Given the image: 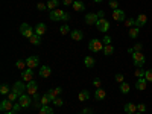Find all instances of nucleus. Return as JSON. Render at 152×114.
<instances>
[{
	"label": "nucleus",
	"mask_w": 152,
	"mask_h": 114,
	"mask_svg": "<svg viewBox=\"0 0 152 114\" xmlns=\"http://www.w3.org/2000/svg\"><path fill=\"white\" fill-rule=\"evenodd\" d=\"M91 114H93V113H91Z\"/></svg>",
	"instance_id": "4d7b16f0"
},
{
	"label": "nucleus",
	"mask_w": 152,
	"mask_h": 114,
	"mask_svg": "<svg viewBox=\"0 0 152 114\" xmlns=\"http://www.w3.org/2000/svg\"><path fill=\"white\" fill-rule=\"evenodd\" d=\"M137 111H138V113H145V111H146V105H145V104H138V105H137Z\"/></svg>",
	"instance_id": "c03bdc74"
},
{
	"label": "nucleus",
	"mask_w": 152,
	"mask_h": 114,
	"mask_svg": "<svg viewBox=\"0 0 152 114\" xmlns=\"http://www.w3.org/2000/svg\"><path fill=\"white\" fill-rule=\"evenodd\" d=\"M100 84H102V81H100L99 78H94V81H93V85H94L96 88H100Z\"/></svg>",
	"instance_id": "49530a36"
},
{
	"label": "nucleus",
	"mask_w": 152,
	"mask_h": 114,
	"mask_svg": "<svg viewBox=\"0 0 152 114\" xmlns=\"http://www.w3.org/2000/svg\"><path fill=\"white\" fill-rule=\"evenodd\" d=\"M104 43L102 41H100V40H97V38H93V40L90 41V43H88V49H90L91 50V52H100V50H104Z\"/></svg>",
	"instance_id": "7ed1b4c3"
},
{
	"label": "nucleus",
	"mask_w": 152,
	"mask_h": 114,
	"mask_svg": "<svg viewBox=\"0 0 152 114\" xmlns=\"http://www.w3.org/2000/svg\"><path fill=\"white\" fill-rule=\"evenodd\" d=\"M97 20H99V17H97V14H94V12H90V14L85 15V23L88 24V26H93V24L96 26Z\"/></svg>",
	"instance_id": "9b49d317"
},
{
	"label": "nucleus",
	"mask_w": 152,
	"mask_h": 114,
	"mask_svg": "<svg viewBox=\"0 0 152 114\" xmlns=\"http://www.w3.org/2000/svg\"><path fill=\"white\" fill-rule=\"evenodd\" d=\"M110 8L114 11V9H119V2H117V0H110Z\"/></svg>",
	"instance_id": "e433bc0d"
},
{
	"label": "nucleus",
	"mask_w": 152,
	"mask_h": 114,
	"mask_svg": "<svg viewBox=\"0 0 152 114\" xmlns=\"http://www.w3.org/2000/svg\"><path fill=\"white\" fill-rule=\"evenodd\" d=\"M142 49H143V44H142V43H137V44L132 47L134 52H142Z\"/></svg>",
	"instance_id": "37998d69"
},
{
	"label": "nucleus",
	"mask_w": 152,
	"mask_h": 114,
	"mask_svg": "<svg viewBox=\"0 0 152 114\" xmlns=\"http://www.w3.org/2000/svg\"><path fill=\"white\" fill-rule=\"evenodd\" d=\"M62 3H64L66 6H70V5L75 3V0H62Z\"/></svg>",
	"instance_id": "09e8293b"
},
{
	"label": "nucleus",
	"mask_w": 152,
	"mask_h": 114,
	"mask_svg": "<svg viewBox=\"0 0 152 114\" xmlns=\"http://www.w3.org/2000/svg\"><path fill=\"white\" fill-rule=\"evenodd\" d=\"M135 114H143V113H138V111H137V113H135Z\"/></svg>",
	"instance_id": "6e6d98bb"
},
{
	"label": "nucleus",
	"mask_w": 152,
	"mask_h": 114,
	"mask_svg": "<svg viewBox=\"0 0 152 114\" xmlns=\"http://www.w3.org/2000/svg\"><path fill=\"white\" fill-rule=\"evenodd\" d=\"M114 78H116V81H117V82H120V84H122V82H125V76H123L122 73H117L116 76H114Z\"/></svg>",
	"instance_id": "79ce46f5"
},
{
	"label": "nucleus",
	"mask_w": 152,
	"mask_h": 114,
	"mask_svg": "<svg viewBox=\"0 0 152 114\" xmlns=\"http://www.w3.org/2000/svg\"><path fill=\"white\" fill-rule=\"evenodd\" d=\"M11 90L17 91V93L21 96V94H24V91H26V84H23L21 81H17V82H14V85H12Z\"/></svg>",
	"instance_id": "1a4fd4ad"
},
{
	"label": "nucleus",
	"mask_w": 152,
	"mask_h": 114,
	"mask_svg": "<svg viewBox=\"0 0 152 114\" xmlns=\"http://www.w3.org/2000/svg\"><path fill=\"white\" fill-rule=\"evenodd\" d=\"M20 34H21L24 38H28V40H29L31 37H34V35H35V32H34L32 26H31V24H28V23H23L21 26H20Z\"/></svg>",
	"instance_id": "20e7f679"
},
{
	"label": "nucleus",
	"mask_w": 152,
	"mask_h": 114,
	"mask_svg": "<svg viewBox=\"0 0 152 114\" xmlns=\"http://www.w3.org/2000/svg\"><path fill=\"white\" fill-rule=\"evenodd\" d=\"M21 81L23 82H31L34 81V69H26L21 72Z\"/></svg>",
	"instance_id": "6e6552de"
},
{
	"label": "nucleus",
	"mask_w": 152,
	"mask_h": 114,
	"mask_svg": "<svg viewBox=\"0 0 152 114\" xmlns=\"http://www.w3.org/2000/svg\"><path fill=\"white\" fill-rule=\"evenodd\" d=\"M125 26L126 28H132V26H135V18H128V20H125Z\"/></svg>",
	"instance_id": "f704fd0d"
},
{
	"label": "nucleus",
	"mask_w": 152,
	"mask_h": 114,
	"mask_svg": "<svg viewBox=\"0 0 152 114\" xmlns=\"http://www.w3.org/2000/svg\"><path fill=\"white\" fill-rule=\"evenodd\" d=\"M12 108H14V102H12V100H9V99L2 100V104H0V110H2L3 113H6V111H12Z\"/></svg>",
	"instance_id": "f8f14e48"
},
{
	"label": "nucleus",
	"mask_w": 152,
	"mask_h": 114,
	"mask_svg": "<svg viewBox=\"0 0 152 114\" xmlns=\"http://www.w3.org/2000/svg\"><path fill=\"white\" fill-rule=\"evenodd\" d=\"M93 2H94V3H100V2H102V0H93Z\"/></svg>",
	"instance_id": "5fc2aeb1"
},
{
	"label": "nucleus",
	"mask_w": 152,
	"mask_h": 114,
	"mask_svg": "<svg viewBox=\"0 0 152 114\" xmlns=\"http://www.w3.org/2000/svg\"><path fill=\"white\" fill-rule=\"evenodd\" d=\"M138 34H140V28H137V26H134V28H131L129 29V38H132V40H134V38H137L138 37Z\"/></svg>",
	"instance_id": "cd10ccee"
},
{
	"label": "nucleus",
	"mask_w": 152,
	"mask_h": 114,
	"mask_svg": "<svg viewBox=\"0 0 152 114\" xmlns=\"http://www.w3.org/2000/svg\"><path fill=\"white\" fill-rule=\"evenodd\" d=\"M145 78H146V81H148V82H152V69H151V70H146Z\"/></svg>",
	"instance_id": "58836bf2"
},
{
	"label": "nucleus",
	"mask_w": 152,
	"mask_h": 114,
	"mask_svg": "<svg viewBox=\"0 0 152 114\" xmlns=\"http://www.w3.org/2000/svg\"><path fill=\"white\" fill-rule=\"evenodd\" d=\"M81 114H91V110H90V108H84Z\"/></svg>",
	"instance_id": "603ef678"
},
{
	"label": "nucleus",
	"mask_w": 152,
	"mask_h": 114,
	"mask_svg": "<svg viewBox=\"0 0 152 114\" xmlns=\"http://www.w3.org/2000/svg\"><path fill=\"white\" fill-rule=\"evenodd\" d=\"M96 28H97L99 32L107 34L110 31V28H111V24H110V21H107V18H99L97 23H96Z\"/></svg>",
	"instance_id": "39448f33"
},
{
	"label": "nucleus",
	"mask_w": 152,
	"mask_h": 114,
	"mask_svg": "<svg viewBox=\"0 0 152 114\" xmlns=\"http://www.w3.org/2000/svg\"><path fill=\"white\" fill-rule=\"evenodd\" d=\"M49 18L52 21H69L70 14H67L64 9H53V11H50Z\"/></svg>",
	"instance_id": "f257e3e1"
},
{
	"label": "nucleus",
	"mask_w": 152,
	"mask_h": 114,
	"mask_svg": "<svg viewBox=\"0 0 152 114\" xmlns=\"http://www.w3.org/2000/svg\"><path fill=\"white\" fill-rule=\"evenodd\" d=\"M113 18L116 21H125V12H123V9H114L113 11Z\"/></svg>",
	"instance_id": "ddd939ff"
},
{
	"label": "nucleus",
	"mask_w": 152,
	"mask_h": 114,
	"mask_svg": "<svg viewBox=\"0 0 152 114\" xmlns=\"http://www.w3.org/2000/svg\"><path fill=\"white\" fill-rule=\"evenodd\" d=\"M26 93L31 94V96H35L38 93V84L35 82V79L26 84Z\"/></svg>",
	"instance_id": "0eeeda50"
},
{
	"label": "nucleus",
	"mask_w": 152,
	"mask_h": 114,
	"mask_svg": "<svg viewBox=\"0 0 152 114\" xmlns=\"http://www.w3.org/2000/svg\"><path fill=\"white\" fill-rule=\"evenodd\" d=\"M145 73H146V70H143V67L137 69V70H135V76H137V79H138V78H145Z\"/></svg>",
	"instance_id": "c9c22d12"
},
{
	"label": "nucleus",
	"mask_w": 152,
	"mask_h": 114,
	"mask_svg": "<svg viewBox=\"0 0 152 114\" xmlns=\"http://www.w3.org/2000/svg\"><path fill=\"white\" fill-rule=\"evenodd\" d=\"M46 96H47L50 100H52V102H53V99H56V97H58V96L55 94V91H53V88H52V90H47V91H46Z\"/></svg>",
	"instance_id": "72a5a7b5"
},
{
	"label": "nucleus",
	"mask_w": 152,
	"mask_h": 114,
	"mask_svg": "<svg viewBox=\"0 0 152 114\" xmlns=\"http://www.w3.org/2000/svg\"><path fill=\"white\" fill-rule=\"evenodd\" d=\"M14 111H20L21 110V105H20V102H14V108H12Z\"/></svg>",
	"instance_id": "de8ad7c7"
},
{
	"label": "nucleus",
	"mask_w": 152,
	"mask_h": 114,
	"mask_svg": "<svg viewBox=\"0 0 152 114\" xmlns=\"http://www.w3.org/2000/svg\"><path fill=\"white\" fill-rule=\"evenodd\" d=\"M50 73H52V69H50L49 66H43L40 69V76H41V78H49Z\"/></svg>",
	"instance_id": "aec40b11"
},
{
	"label": "nucleus",
	"mask_w": 152,
	"mask_h": 114,
	"mask_svg": "<svg viewBox=\"0 0 152 114\" xmlns=\"http://www.w3.org/2000/svg\"><path fill=\"white\" fill-rule=\"evenodd\" d=\"M84 64H85L87 69H91V67H94V64H96V59H94L93 56H85V58H84Z\"/></svg>",
	"instance_id": "412c9836"
},
{
	"label": "nucleus",
	"mask_w": 152,
	"mask_h": 114,
	"mask_svg": "<svg viewBox=\"0 0 152 114\" xmlns=\"http://www.w3.org/2000/svg\"><path fill=\"white\" fill-rule=\"evenodd\" d=\"M97 14V17L99 18H104V15H105V11H99V12H96Z\"/></svg>",
	"instance_id": "3c124183"
},
{
	"label": "nucleus",
	"mask_w": 152,
	"mask_h": 114,
	"mask_svg": "<svg viewBox=\"0 0 152 114\" xmlns=\"http://www.w3.org/2000/svg\"><path fill=\"white\" fill-rule=\"evenodd\" d=\"M146 87H148V81H146V78H138V79H137V82H135V88H137L138 91L146 90Z\"/></svg>",
	"instance_id": "4468645a"
},
{
	"label": "nucleus",
	"mask_w": 152,
	"mask_h": 114,
	"mask_svg": "<svg viewBox=\"0 0 152 114\" xmlns=\"http://www.w3.org/2000/svg\"><path fill=\"white\" fill-rule=\"evenodd\" d=\"M129 90H131V87H129L128 82H122V84H120V93H122V94H128Z\"/></svg>",
	"instance_id": "bb28decb"
},
{
	"label": "nucleus",
	"mask_w": 152,
	"mask_h": 114,
	"mask_svg": "<svg viewBox=\"0 0 152 114\" xmlns=\"http://www.w3.org/2000/svg\"><path fill=\"white\" fill-rule=\"evenodd\" d=\"M148 23V17L145 15V14H140L137 18H135V26L137 28H142V26H145V24Z\"/></svg>",
	"instance_id": "f3484780"
},
{
	"label": "nucleus",
	"mask_w": 152,
	"mask_h": 114,
	"mask_svg": "<svg viewBox=\"0 0 152 114\" xmlns=\"http://www.w3.org/2000/svg\"><path fill=\"white\" fill-rule=\"evenodd\" d=\"M40 114H55V113H53V110L50 108L49 105H46V107H41L40 108Z\"/></svg>",
	"instance_id": "7c9ffc66"
},
{
	"label": "nucleus",
	"mask_w": 152,
	"mask_h": 114,
	"mask_svg": "<svg viewBox=\"0 0 152 114\" xmlns=\"http://www.w3.org/2000/svg\"><path fill=\"white\" fill-rule=\"evenodd\" d=\"M53 91H55V94L58 96V94H61V91H62V88H61V87H56V88H53Z\"/></svg>",
	"instance_id": "8fccbe9b"
},
{
	"label": "nucleus",
	"mask_w": 152,
	"mask_h": 114,
	"mask_svg": "<svg viewBox=\"0 0 152 114\" xmlns=\"http://www.w3.org/2000/svg\"><path fill=\"white\" fill-rule=\"evenodd\" d=\"M15 67L18 69V70H26L28 69V64H26V59H18L17 62H15Z\"/></svg>",
	"instance_id": "393cba45"
},
{
	"label": "nucleus",
	"mask_w": 152,
	"mask_h": 114,
	"mask_svg": "<svg viewBox=\"0 0 152 114\" xmlns=\"http://www.w3.org/2000/svg\"><path fill=\"white\" fill-rule=\"evenodd\" d=\"M105 97H107V91L104 88H97L94 91V100H104Z\"/></svg>",
	"instance_id": "a211bd4d"
},
{
	"label": "nucleus",
	"mask_w": 152,
	"mask_h": 114,
	"mask_svg": "<svg viewBox=\"0 0 152 114\" xmlns=\"http://www.w3.org/2000/svg\"><path fill=\"white\" fill-rule=\"evenodd\" d=\"M59 6V0H47V9L53 11V9H58Z\"/></svg>",
	"instance_id": "b1692460"
},
{
	"label": "nucleus",
	"mask_w": 152,
	"mask_h": 114,
	"mask_svg": "<svg viewBox=\"0 0 152 114\" xmlns=\"http://www.w3.org/2000/svg\"><path fill=\"white\" fill-rule=\"evenodd\" d=\"M18 97H20V94H18L17 91H14V90H11V93L8 94V99H9V100H12V102L18 100Z\"/></svg>",
	"instance_id": "c756f323"
},
{
	"label": "nucleus",
	"mask_w": 152,
	"mask_h": 114,
	"mask_svg": "<svg viewBox=\"0 0 152 114\" xmlns=\"http://www.w3.org/2000/svg\"><path fill=\"white\" fill-rule=\"evenodd\" d=\"M55 107H62L64 105V102H62V99H59V97H56V99H53V102H52Z\"/></svg>",
	"instance_id": "ea45409f"
},
{
	"label": "nucleus",
	"mask_w": 152,
	"mask_h": 114,
	"mask_svg": "<svg viewBox=\"0 0 152 114\" xmlns=\"http://www.w3.org/2000/svg\"><path fill=\"white\" fill-rule=\"evenodd\" d=\"M78 99L81 100V102H85V100H88V99H90V91H88V90H82V91L78 94Z\"/></svg>",
	"instance_id": "4be33fe9"
},
{
	"label": "nucleus",
	"mask_w": 152,
	"mask_h": 114,
	"mask_svg": "<svg viewBox=\"0 0 152 114\" xmlns=\"http://www.w3.org/2000/svg\"><path fill=\"white\" fill-rule=\"evenodd\" d=\"M123 111L126 114H135L137 113V105H134L132 102H128V104L123 107Z\"/></svg>",
	"instance_id": "dca6fc26"
},
{
	"label": "nucleus",
	"mask_w": 152,
	"mask_h": 114,
	"mask_svg": "<svg viewBox=\"0 0 152 114\" xmlns=\"http://www.w3.org/2000/svg\"><path fill=\"white\" fill-rule=\"evenodd\" d=\"M102 43H104V46H108V44H111V37L105 34V37H104V40H102Z\"/></svg>",
	"instance_id": "a19ab883"
},
{
	"label": "nucleus",
	"mask_w": 152,
	"mask_h": 114,
	"mask_svg": "<svg viewBox=\"0 0 152 114\" xmlns=\"http://www.w3.org/2000/svg\"><path fill=\"white\" fill-rule=\"evenodd\" d=\"M70 38H72V40H75V41H81L82 38H84V32L79 31V29H75V31L70 32Z\"/></svg>",
	"instance_id": "2eb2a0df"
},
{
	"label": "nucleus",
	"mask_w": 152,
	"mask_h": 114,
	"mask_svg": "<svg viewBox=\"0 0 152 114\" xmlns=\"http://www.w3.org/2000/svg\"><path fill=\"white\" fill-rule=\"evenodd\" d=\"M59 32H61V35H67V34H70L72 31H70V28L67 26V24H62V26L59 28Z\"/></svg>",
	"instance_id": "473e14b6"
},
{
	"label": "nucleus",
	"mask_w": 152,
	"mask_h": 114,
	"mask_svg": "<svg viewBox=\"0 0 152 114\" xmlns=\"http://www.w3.org/2000/svg\"><path fill=\"white\" fill-rule=\"evenodd\" d=\"M50 102H52V100H50V99H49V97H47L46 94H44V96L41 97V105H43V107H46V105H49Z\"/></svg>",
	"instance_id": "4c0bfd02"
},
{
	"label": "nucleus",
	"mask_w": 152,
	"mask_h": 114,
	"mask_svg": "<svg viewBox=\"0 0 152 114\" xmlns=\"http://www.w3.org/2000/svg\"><path fill=\"white\" fill-rule=\"evenodd\" d=\"M131 58H132V62H134V66L137 69H140L145 66V62H146V58L143 55V52H132L131 53Z\"/></svg>",
	"instance_id": "f03ea898"
},
{
	"label": "nucleus",
	"mask_w": 152,
	"mask_h": 114,
	"mask_svg": "<svg viewBox=\"0 0 152 114\" xmlns=\"http://www.w3.org/2000/svg\"><path fill=\"white\" fill-rule=\"evenodd\" d=\"M46 29H47V28H46L44 23H38L37 26H35V34L40 35V37H43V35L46 34Z\"/></svg>",
	"instance_id": "6ab92c4d"
},
{
	"label": "nucleus",
	"mask_w": 152,
	"mask_h": 114,
	"mask_svg": "<svg viewBox=\"0 0 152 114\" xmlns=\"http://www.w3.org/2000/svg\"><path fill=\"white\" fill-rule=\"evenodd\" d=\"M37 9L38 11H46L47 9V3H38L37 5Z\"/></svg>",
	"instance_id": "a18cd8bd"
},
{
	"label": "nucleus",
	"mask_w": 152,
	"mask_h": 114,
	"mask_svg": "<svg viewBox=\"0 0 152 114\" xmlns=\"http://www.w3.org/2000/svg\"><path fill=\"white\" fill-rule=\"evenodd\" d=\"M11 93V90H9V87L6 85V84H3L2 87H0V94H3V96H8Z\"/></svg>",
	"instance_id": "2f4dec72"
},
{
	"label": "nucleus",
	"mask_w": 152,
	"mask_h": 114,
	"mask_svg": "<svg viewBox=\"0 0 152 114\" xmlns=\"http://www.w3.org/2000/svg\"><path fill=\"white\" fill-rule=\"evenodd\" d=\"M104 53H105V56H111V55L114 53V47H113L111 44L105 46V47H104Z\"/></svg>",
	"instance_id": "c85d7f7f"
},
{
	"label": "nucleus",
	"mask_w": 152,
	"mask_h": 114,
	"mask_svg": "<svg viewBox=\"0 0 152 114\" xmlns=\"http://www.w3.org/2000/svg\"><path fill=\"white\" fill-rule=\"evenodd\" d=\"M26 64H28V69H37L40 66V58L38 56H29V58H26Z\"/></svg>",
	"instance_id": "9d476101"
},
{
	"label": "nucleus",
	"mask_w": 152,
	"mask_h": 114,
	"mask_svg": "<svg viewBox=\"0 0 152 114\" xmlns=\"http://www.w3.org/2000/svg\"><path fill=\"white\" fill-rule=\"evenodd\" d=\"M3 114H17V111L12 110V111H6V113H3Z\"/></svg>",
	"instance_id": "864d4df0"
},
{
	"label": "nucleus",
	"mask_w": 152,
	"mask_h": 114,
	"mask_svg": "<svg viewBox=\"0 0 152 114\" xmlns=\"http://www.w3.org/2000/svg\"><path fill=\"white\" fill-rule=\"evenodd\" d=\"M29 41H31V44H34V46H40V44H41V37L35 34L34 37L29 38Z\"/></svg>",
	"instance_id": "a878e982"
},
{
	"label": "nucleus",
	"mask_w": 152,
	"mask_h": 114,
	"mask_svg": "<svg viewBox=\"0 0 152 114\" xmlns=\"http://www.w3.org/2000/svg\"><path fill=\"white\" fill-rule=\"evenodd\" d=\"M18 102H20L21 108H29V107H32V97H31V94H21L18 97Z\"/></svg>",
	"instance_id": "423d86ee"
},
{
	"label": "nucleus",
	"mask_w": 152,
	"mask_h": 114,
	"mask_svg": "<svg viewBox=\"0 0 152 114\" xmlns=\"http://www.w3.org/2000/svg\"><path fill=\"white\" fill-rule=\"evenodd\" d=\"M72 8H73L75 11L79 12V11H84V9H85V5L81 2V0H75V3L72 5Z\"/></svg>",
	"instance_id": "5701e85b"
}]
</instances>
